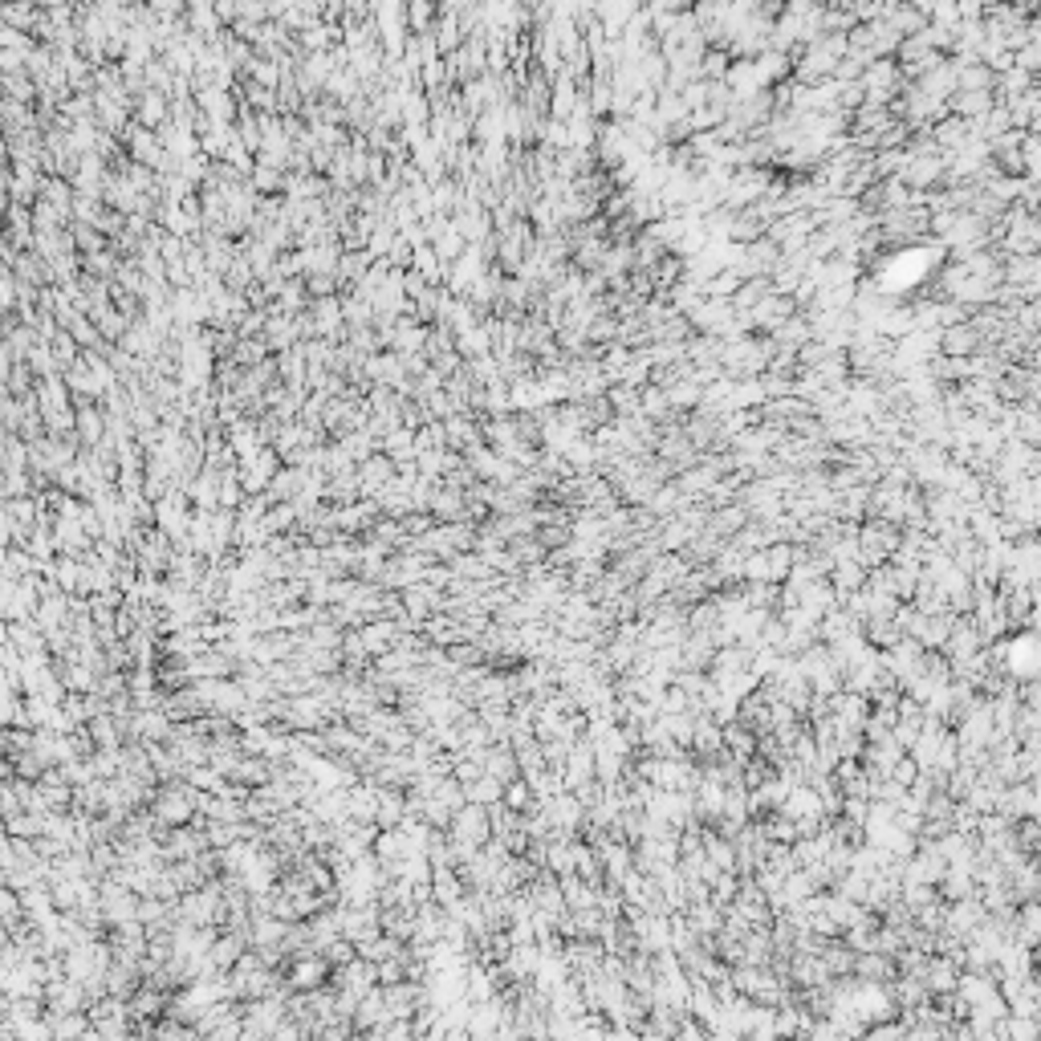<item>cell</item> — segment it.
<instances>
[{
	"label": "cell",
	"mask_w": 1041,
	"mask_h": 1041,
	"mask_svg": "<svg viewBox=\"0 0 1041 1041\" xmlns=\"http://www.w3.org/2000/svg\"><path fill=\"white\" fill-rule=\"evenodd\" d=\"M322 976H330L326 956H297L293 968H289V989L293 993H314L322 985Z\"/></svg>",
	"instance_id": "6da1fadb"
},
{
	"label": "cell",
	"mask_w": 1041,
	"mask_h": 1041,
	"mask_svg": "<svg viewBox=\"0 0 1041 1041\" xmlns=\"http://www.w3.org/2000/svg\"><path fill=\"white\" fill-rule=\"evenodd\" d=\"M192 814H196V802H192L188 789H163V798H159V822L163 826H183Z\"/></svg>",
	"instance_id": "7a4b0ae2"
},
{
	"label": "cell",
	"mask_w": 1041,
	"mask_h": 1041,
	"mask_svg": "<svg viewBox=\"0 0 1041 1041\" xmlns=\"http://www.w3.org/2000/svg\"><path fill=\"white\" fill-rule=\"evenodd\" d=\"M9 948H13V932H9V924H0V964L9 960Z\"/></svg>",
	"instance_id": "3957f363"
},
{
	"label": "cell",
	"mask_w": 1041,
	"mask_h": 1041,
	"mask_svg": "<svg viewBox=\"0 0 1041 1041\" xmlns=\"http://www.w3.org/2000/svg\"><path fill=\"white\" fill-rule=\"evenodd\" d=\"M9 305H13V281L0 277V310H9Z\"/></svg>",
	"instance_id": "277c9868"
}]
</instances>
